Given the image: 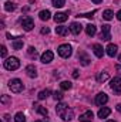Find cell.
Masks as SVG:
<instances>
[{
    "label": "cell",
    "mask_w": 121,
    "mask_h": 122,
    "mask_svg": "<svg viewBox=\"0 0 121 122\" xmlns=\"http://www.w3.org/2000/svg\"><path fill=\"white\" fill-rule=\"evenodd\" d=\"M56 112H57V115H59L60 118H63L64 121H71V119L74 118V111H73L67 104H64V102L57 104Z\"/></svg>",
    "instance_id": "1"
},
{
    "label": "cell",
    "mask_w": 121,
    "mask_h": 122,
    "mask_svg": "<svg viewBox=\"0 0 121 122\" xmlns=\"http://www.w3.org/2000/svg\"><path fill=\"white\" fill-rule=\"evenodd\" d=\"M9 88L11 90V92L19 94V92H22L23 90H24V85H23V82H22L19 78H14V80H10V82H9Z\"/></svg>",
    "instance_id": "2"
},
{
    "label": "cell",
    "mask_w": 121,
    "mask_h": 122,
    "mask_svg": "<svg viewBox=\"0 0 121 122\" xmlns=\"http://www.w3.org/2000/svg\"><path fill=\"white\" fill-rule=\"evenodd\" d=\"M57 53H59V56L63 57V58H68L71 56V53H73V48H71L70 44H61V46H59V48H57Z\"/></svg>",
    "instance_id": "3"
},
{
    "label": "cell",
    "mask_w": 121,
    "mask_h": 122,
    "mask_svg": "<svg viewBox=\"0 0 121 122\" xmlns=\"http://www.w3.org/2000/svg\"><path fill=\"white\" fill-rule=\"evenodd\" d=\"M19 67H20V61L17 60L16 57H10V58H7L4 61V68L9 70V71H14Z\"/></svg>",
    "instance_id": "4"
},
{
    "label": "cell",
    "mask_w": 121,
    "mask_h": 122,
    "mask_svg": "<svg viewBox=\"0 0 121 122\" xmlns=\"http://www.w3.org/2000/svg\"><path fill=\"white\" fill-rule=\"evenodd\" d=\"M100 38H101L103 41H108V40L111 38V26L104 24V26L101 27V34H100Z\"/></svg>",
    "instance_id": "5"
},
{
    "label": "cell",
    "mask_w": 121,
    "mask_h": 122,
    "mask_svg": "<svg viewBox=\"0 0 121 122\" xmlns=\"http://www.w3.org/2000/svg\"><path fill=\"white\" fill-rule=\"evenodd\" d=\"M22 27H23L26 31L33 30V27H34V21H33V19H31L30 16H26V17L22 19Z\"/></svg>",
    "instance_id": "6"
},
{
    "label": "cell",
    "mask_w": 121,
    "mask_h": 122,
    "mask_svg": "<svg viewBox=\"0 0 121 122\" xmlns=\"http://www.w3.org/2000/svg\"><path fill=\"white\" fill-rule=\"evenodd\" d=\"M110 87H111V90L116 92V94H121V78L120 77H116V78H113L111 80V84H110Z\"/></svg>",
    "instance_id": "7"
},
{
    "label": "cell",
    "mask_w": 121,
    "mask_h": 122,
    "mask_svg": "<svg viewBox=\"0 0 121 122\" xmlns=\"http://www.w3.org/2000/svg\"><path fill=\"white\" fill-rule=\"evenodd\" d=\"M107 102H108V97H107V94L100 92V94H97V95H95V104H97V105L103 107V105H105Z\"/></svg>",
    "instance_id": "8"
},
{
    "label": "cell",
    "mask_w": 121,
    "mask_h": 122,
    "mask_svg": "<svg viewBox=\"0 0 121 122\" xmlns=\"http://www.w3.org/2000/svg\"><path fill=\"white\" fill-rule=\"evenodd\" d=\"M54 58V54H53V51H50V50H47V51H44L43 54H41V57H40V60L41 62H44V64H49V62H51Z\"/></svg>",
    "instance_id": "9"
},
{
    "label": "cell",
    "mask_w": 121,
    "mask_h": 122,
    "mask_svg": "<svg viewBox=\"0 0 121 122\" xmlns=\"http://www.w3.org/2000/svg\"><path fill=\"white\" fill-rule=\"evenodd\" d=\"M93 118H94V114H93L91 111H87V112L81 114L78 119H80V122H91L93 121Z\"/></svg>",
    "instance_id": "10"
},
{
    "label": "cell",
    "mask_w": 121,
    "mask_h": 122,
    "mask_svg": "<svg viewBox=\"0 0 121 122\" xmlns=\"http://www.w3.org/2000/svg\"><path fill=\"white\" fill-rule=\"evenodd\" d=\"M117 50H118V47H117L116 44H108V46H107V48H105V51H107V56H108V57H116Z\"/></svg>",
    "instance_id": "11"
},
{
    "label": "cell",
    "mask_w": 121,
    "mask_h": 122,
    "mask_svg": "<svg viewBox=\"0 0 121 122\" xmlns=\"http://www.w3.org/2000/svg\"><path fill=\"white\" fill-rule=\"evenodd\" d=\"M81 30H83V26H81L80 23H76V21H74V23H71V24H70V31H71L73 34H76V36H77V34H80V33H81Z\"/></svg>",
    "instance_id": "12"
},
{
    "label": "cell",
    "mask_w": 121,
    "mask_h": 122,
    "mask_svg": "<svg viewBox=\"0 0 121 122\" xmlns=\"http://www.w3.org/2000/svg\"><path fill=\"white\" fill-rule=\"evenodd\" d=\"M93 51H94V54H95L98 58H103V56H104V48H103L100 44H94V46H93Z\"/></svg>",
    "instance_id": "13"
},
{
    "label": "cell",
    "mask_w": 121,
    "mask_h": 122,
    "mask_svg": "<svg viewBox=\"0 0 121 122\" xmlns=\"http://www.w3.org/2000/svg\"><path fill=\"white\" fill-rule=\"evenodd\" d=\"M67 19H68L67 13H56L54 14V21L56 23H64Z\"/></svg>",
    "instance_id": "14"
},
{
    "label": "cell",
    "mask_w": 121,
    "mask_h": 122,
    "mask_svg": "<svg viewBox=\"0 0 121 122\" xmlns=\"http://www.w3.org/2000/svg\"><path fill=\"white\" fill-rule=\"evenodd\" d=\"M78 60H80V62H81V65H84V67H87L88 64H90V58L87 57V54L86 53H78Z\"/></svg>",
    "instance_id": "15"
},
{
    "label": "cell",
    "mask_w": 121,
    "mask_h": 122,
    "mask_svg": "<svg viewBox=\"0 0 121 122\" xmlns=\"http://www.w3.org/2000/svg\"><path fill=\"white\" fill-rule=\"evenodd\" d=\"M26 72H27V75H29L30 78H36V77H37V70H36L34 65H27V67H26Z\"/></svg>",
    "instance_id": "16"
},
{
    "label": "cell",
    "mask_w": 121,
    "mask_h": 122,
    "mask_svg": "<svg viewBox=\"0 0 121 122\" xmlns=\"http://www.w3.org/2000/svg\"><path fill=\"white\" fill-rule=\"evenodd\" d=\"M108 78H110V74L107 71H103V72H98L97 74V81L98 82H105Z\"/></svg>",
    "instance_id": "17"
},
{
    "label": "cell",
    "mask_w": 121,
    "mask_h": 122,
    "mask_svg": "<svg viewBox=\"0 0 121 122\" xmlns=\"http://www.w3.org/2000/svg\"><path fill=\"white\" fill-rule=\"evenodd\" d=\"M110 114H111V109H110V108H107V107H103V108L98 111V114H97V115H98V118H107Z\"/></svg>",
    "instance_id": "18"
},
{
    "label": "cell",
    "mask_w": 121,
    "mask_h": 122,
    "mask_svg": "<svg viewBox=\"0 0 121 122\" xmlns=\"http://www.w3.org/2000/svg\"><path fill=\"white\" fill-rule=\"evenodd\" d=\"M86 33H87V36H90V37H93V36H95V33H97V27L94 26V24H87L86 26Z\"/></svg>",
    "instance_id": "19"
},
{
    "label": "cell",
    "mask_w": 121,
    "mask_h": 122,
    "mask_svg": "<svg viewBox=\"0 0 121 122\" xmlns=\"http://www.w3.org/2000/svg\"><path fill=\"white\" fill-rule=\"evenodd\" d=\"M11 46H13L14 50H20V48L23 47V38H20V37L14 38V40L11 41Z\"/></svg>",
    "instance_id": "20"
},
{
    "label": "cell",
    "mask_w": 121,
    "mask_h": 122,
    "mask_svg": "<svg viewBox=\"0 0 121 122\" xmlns=\"http://www.w3.org/2000/svg\"><path fill=\"white\" fill-rule=\"evenodd\" d=\"M68 27H66V26H57L56 27V33L59 34V36H67L68 34Z\"/></svg>",
    "instance_id": "21"
},
{
    "label": "cell",
    "mask_w": 121,
    "mask_h": 122,
    "mask_svg": "<svg viewBox=\"0 0 121 122\" xmlns=\"http://www.w3.org/2000/svg\"><path fill=\"white\" fill-rule=\"evenodd\" d=\"M38 17H40L43 21H47V20L51 17V13H50L49 10H41V11L38 13Z\"/></svg>",
    "instance_id": "22"
},
{
    "label": "cell",
    "mask_w": 121,
    "mask_h": 122,
    "mask_svg": "<svg viewBox=\"0 0 121 122\" xmlns=\"http://www.w3.org/2000/svg\"><path fill=\"white\" fill-rule=\"evenodd\" d=\"M34 107H36V111H37L38 114H41L43 117H47V115H49V111H47L46 108H43V107H40L38 104H34Z\"/></svg>",
    "instance_id": "23"
},
{
    "label": "cell",
    "mask_w": 121,
    "mask_h": 122,
    "mask_svg": "<svg viewBox=\"0 0 121 122\" xmlns=\"http://www.w3.org/2000/svg\"><path fill=\"white\" fill-rule=\"evenodd\" d=\"M114 17V13L111 11V10H104L103 11V19H105V20H111Z\"/></svg>",
    "instance_id": "24"
},
{
    "label": "cell",
    "mask_w": 121,
    "mask_h": 122,
    "mask_svg": "<svg viewBox=\"0 0 121 122\" xmlns=\"http://www.w3.org/2000/svg\"><path fill=\"white\" fill-rule=\"evenodd\" d=\"M14 121L16 122H26V117L23 115V112H17L14 115Z\"/></svg>",
    "instance_id": "25"
},
{
    "label": "cell",
    "mask_w": 121,
    "mask_h": 122,
    "mask_svg": "<svg viewBox=\"0 0 121 122\" xmlns=\"http://www.w3.org/2000/svg\"><path fill=\"white\" fill-rule=\"evenodd\" d=\"M49 95H50V90H43L38 92V99H46Z\"/></svg>",
    "instance_id": "26"
},
{
    "label": "cell",
    "mask_w": 121,
    "mask_h": 122,
    "mask_svg": "<svg viewBox=\"0 0 121 122\" xmlns=\"http://www.w3.org/2000/svg\"><path fill=\"white\" fill-rule=\"evenodd\" d=\"M60 87H61V90H64V91H67V90H70L73 85H71V82L70 81H63L60 84Z\"/></svg>",
    "instance_id": "27"
},
{
    "label": "cell",
    "mask_w": 121,
    "mask_h": 122,
    "mask_svg": "<svg viewBox=\"0 0 121 122\" xmlns=\"http://www.w3.org/2000/svg\"><path fill=\"white\" fill-rule=\"evenodd\" d=\"M14 9H16V6H14L13 3H10V1L4 3V10H6V11H13Z\"/></svg>",
    "instance_id": "28"
},
{
    "label": "cell",
    "mask_w": 121,
    "mask_h": 122,
    "mask_svg": "<svg viewBox=\"0 0 121 122\" xmlns=\"http://www.w3.org/2000/svg\"><path fill=\"white\" fill-rule=\"evenodd\" d=\"M66 4V0H53V6L54 7H57V9H60Z\"/></svg>",
    "instance_id": "29"
},
{
    "label": "cell",
    "mask_w": 121,
    "mask_h": 122,
    "mask_svg": "<svg viewBox=\"0 0 121 122\" xmlns=\"http://www.w3.org/2000/svg\"><path fill=\"white\" fill-rule=\"evenodd\" d=\"M95 14V11H91V13H84V14H78L77 17H86V19H93Z\"/></svg>",
    "instance_id": "30"
},
{
    "label": "cell",
    "mask_w": 121,
    "mask_h": 122,
    "mask_svg": "<svg viewBox=\"0 0 121 122\" xmlns=\"http://www.w3.org/2000/svg\"><path fill=\"white\" fill-rule=\"evenodd\" d=\"M0 102H1V104H9V102H11V98H10L9 95H3L1 99H0Z\"/></svg>",
    "instance_id": "31"
},
{
    "label": "cell",
    "mask_w": 121,
    "mask_h": 122,
    "mask_svg": "<svg viewBox=\"0 0 121 122\" xmlns=\"http://www.w3.org/2000/svg\"><path fill=\"white\" fill-rule=\"evenodd\" d=\"M27 53H29V56H31V57H37V51H36V48L34 47H29V50H27Z\"/></svg>",
    "instance_id": "32"
},
{
    "label": "cell",
    "mask_w": 121,
    "mask_h": 122,
    "mask_svg": "<svg viewBox=\"0 0 121 122\" xmlns=\"http://www.w3.org/2000/svg\"><path fill=\"white\" fill-rule=\"evenodd\" d=\"M53 97H54V99H57V101H61V99H63V92L56 91L54 94H53Z\"/></svg>",
    "instance_id": "33"
},
{
    "label": "cell",
    "mask_w": 121,
    "mask_h": 122,
    "mask_svg": "<svg viewBox=\"0 0 121 122\" xmlns=\"http://www.w3.org/2000/svg\"><path fill=\"white\" fill-rule=\"evenodd\" d=\"M0 50H1V51H0V56H1L3 58H4V57L7 56V48H6L4 46H1V48H0Z\"/></svg>",
    "instance_id": "34"
},
{
    "label": "cell",
    "mask_w": 121,
    "mask_h": 122,
    "mask_svg": "<svg viewBox=\"0 0 121 122\" xmlns=\"http://www.w3.org/2000/svg\"><path fill=\"white\" fill-rule=\"evenodd\" d=\"M49 33H50L49 27H43V29H41V34H49Z\"/></svg>",
    "instance_id": "35"
},
{
    "label": "cell",
    "mask_w": 121,
    "mask_h": 122,
    "mask_svg": "<svg viewBox=\"0 0 121 122\" xmlns=\"http://www.w3.org/2000/svg\"><path fill=\"white\" fill-rule=\"evenodd\" d=\"M73 77H74V78H78V71H77V70L73 71Z\"/></svg>",
    "instance_id": "36"
},
{
    "label": "cell",
    "mask_w": 121,
    "mask_h": 122,
    "mask_svg": "<svg viewBox=\"0 0 121 122\" xmlns=\"http://www.w3.org/2000/svg\"><path fill=\"white\" fill-rule=\"evenodd\" d=\"M116 70L118 71V74H121V65H116Z\"/></svg>",
    "instance_id": "37"
},
{
    "label": "cell",
    "mask_w": 121,
    "mask_h": 122,
    "mask_svg": "<svg viewBox=\"0 0 121 122\" xmlns=\"http://www.w3.org/2000/svg\"><path fill=\"white\" fill-rule=\"evenodd\" d=\"M117 19H118V20L121 21V10L118 11V13H117Z\"/></svg>",
    "instance_id": "38"
},
{
    "label": "cell",
    "mask_w": 121,
    "mask_h": 122,
    "mask_svg": "<svg viewBox=\"0 0 121 122\" xmlns=\"http://www.w3.org/2000/svg\"><path fill=\"white\" fill-rule=\"evenodd\" d=\"M4 121H10V115H4Z\"/></svg>",
    "instance_id": "39"
},
{
    "label": "cell",
    "mask_w": 121,
    "mask_h": 122,
    "mask_svg": "<svg viewBox=\"0 0 121 122\" xmlns=\"http://www.w3.org/2000/svg\"><path fill=\"white\" fill-rule=\"evenodd\" d=\"M116 108H117V111H118V112H121V104H118V105H117Z\"/></svg>",
    "instance_id": "40"
},
{
    "label": "cell",
    "mask_w": 121,
    "mask_h": 122,
    "mask_svg": "<svg viewBox=\"0 0 121 122\" xmlns=\"http://www.w3.org/2000/svg\"><path fill=\"white\" fill-rule=\"evenodd\" d=\"M91 1H94V3H95V4H98V3H101V1H103V0H91Z\"/></svg>",
    "instance_id": "41"
},
{
    "label": "cell",
    "mask_w": 121,
    "mask_h": 122,
    "mask_svg": "<svg viewBox=\"0 0 121 122\" xmlns=\"http://www.w3.org/2000/svg\"><path fill=\"white\" fill-rule=\"evenodd\" d=\"M118 61H121V54H120V57H118Z\"/></svg>",
    "instance_id": "42"
},
{
    "label": "cell",
    "mask_w": 121,
    "mask_h": 122,
    "mask_svg": "<svg viewBox=\"0 0 121 122\" xmlns=\"http://www.w3.org/2000/svg\"><path fill=\"white\" fill-rule=\"evenodd\" d=\"M107 122H116V121H107Z\"/></svg>",
    "instance_id": "43"
},
{
    "label": "cell",
    "mask_w": 121,
    "mask_h": 122,
    "mask_svg": "<svg viewBox=\"0 0 121 122\" xmlns=\"http://www.w3.org/2000/svg\"><path fill=\"white\" fill-rule=\"evenodd\" d=\"M36 122H41V121H36Z\"/></svg>",
    "instance_id": "44"
}]
</instances>
